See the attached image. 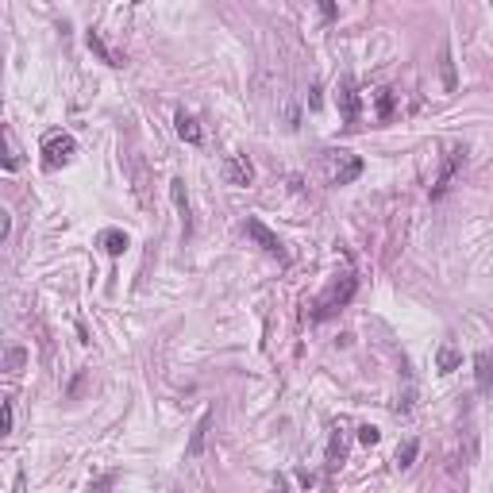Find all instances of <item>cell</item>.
Listing matches in <instances>:
<instances>
[{"label": "cell", "mask_w": 493, "mask_h": 493, "mask_svg": "<svg viewBox=\"0 0 493 493\" xmlns=\"http://www.w3.org/2000/svg\"><path fill=\"white\" fill-rule=\"evenodd\" d=\"M23 363H27V351H23V347H8V355H4V366L15 374V370H23Z\"/></svg>", "instance_id": "cell-18"}, {"label": "cell", "mask_w": 493, "mask_h": 493, "mask_svg": "<svg viewBox=\"0 0 493 493\" xmlns=\"http://www.w3.org/2000/svg\"><path fill=\"white\" fill-rule=\"evenodd\" d=\"M112 482H116L112 474H101V478H96L93 486H89V493H112Z\"/></svg>", "instance_id": "cell-22"}, {"label": "cell", "mask_w": 493, "mask_h": 493, "mask_svg": "<svg viewBox=\"0 0 493 493\" xmlns=\"http://www.w3.org/2000/svg\"><path fill=\"white\" fill-rule=\"evenodd\" d=\"M297 482H301V486H305V489H308V486H312V482H316V478H312V474H308V470H301V474H297Z\"/></svg>", "instance_id": "cell-24"}, {"label": "cell", "mask_w": 493, "mask_h": 493, "mask_svg": "<svg viewBox=\"0 0 493 493\" xmlns=\"http://www.w3.org/2000/svg\"><path fill=\"white\" fill-rule=\"evenodd\" d=\"M458 77H455V62H451V51H443V89L447 93H455Z\"/></svg>", "instance_id": "cell-15"}, {"label": "cell", "mask_w": 493, "mask_h": 493, "mask_svg": "<svg viewBox=\"0 0 493 493\" xmlns=\"http://www.w3.org/2000/svg\"><path fill=\"white\" fill-rule=\"evenodd\" d=\"M224 177H227V185H251V177H254L251 158H246V154H232L227 166H224Z\"/></svg>", "instance_id": "cell-6"}, {"label": "cell", "mask_w": 493, "mask_h": 493, "mask_svg": "<svg viewBox=\"0 0 493 493\" xmlns=\"http://www.w3.org/2000/svg\"><path fill=\"white\" fill-rule=\"evenodd\" d=\"M393 116V89H377V120Z\"/></svg>", "instance_id": "cell-16"}, {"label": "cell", "mask_w": 493, "mask_h": 493, "mask_svg": "<svg viewBox=\"0 0 493 493\" xmlns=\"http://www.w3.org/2000/svg\"><path fill=\"white\" fill-rule=\"evenodd\" d=\"M274 493H289V482H285V478H277V486H274Z\"/></svg>", "instance_id": "cell-25"}, {"label": "cell", "mask_w": 493, "mask_h": 493, "mask_svg": "<svg viewBox=\"0 0 493 493\" xmlns=\"http://www.w3.org/2000/svg\"><path fill=\"white\" fill-rule=\"evenodd\" d=\"M416 451H420V443H416V439H408V443H405V447H401V451H397V466H401V470H405V466H413V458H416Z\"/></svg>", "instance_id": "cell-19"}, {"label": "cell", "mask_w": 493, "mask_h": 493, "mask_svg": "<svg viewBox=\"0 0 493 493\" xmlns=\"http://www.w3.org/2000/svg\"><path fill=\"white\" fill-rule=\"evenodd\" d=\"M12 420H15V416H12V401H4V432H12Z\"/></svg>", "instance_id": "cell-23"}, {"label": "cell", "mask_w": 493, "mask_h": 493, "mask_svg": "<svg viewBox=\"0 0 493 493\" xmlns=\"http://www.w3.org/2000/svg\"><path fill=\"white\" fill-rule=\"evenodd\" d=\"M324 162H327V182L332 185H351L363 174V158L351 151H324Z\"/></svg>", "instance_id": "cell-1"}, {"label": "cell", "mask_w": 493, "mask_h": 493, "mask_svg": "<svg viewBox=\"0 0 493 493\" xmlns=\"http://www.w3.org/2000/svg\"><path fill=\"white\" fill-rule=\"evenodd\" d=\"M4 143H8V154H4V170H15V139H12V131H4Z\"/></svg>", "instance_id": "cell-21"}, {"label": "cell", "mask_w": 493, "mask_h": 493, "mask_svg": "<svg viewBox=\"0 0 493 493\" xmlns=\"http://www.w3.org/2000/svg\"><path fill=\"white\" fill-rule=\"evenodd\" d=\"M85 43H89V51H93L101 62H108V65H123V54H116L108 43H104V39H101V31H89V35H85Z\"/></svg>", "instance_id": "cell-9"}, {"label": "cell", "mask_w": 493, "mask_h": 493, "mask_svg": "<svg viewBox=\"0 0 493 493\" xmlns=\"http://www.w3.org/2000/svg\"><path fill=\"white\" fill-rule=\"evenodd\" d=\"M458 363H463V355L455 351V343H443V347L435 351V370H439V374H451V370H458Z\"/></svg>", "instance_id": "cell-12"}, {"label": "cell", "mask_w": 493, "mask_h": 493, "mask_svg": "<svg viewBox=\"0 0 493 493\" xmlns=\"http://www.w3.org/2000/svg\"><path fill=\"white\" fill-rule=\"evenodd\" d=\"M101 246L112 254V258H120V254L127 251V232H120V227H108V232H101Z\"/></svg>", "instance_id": "cell-13"}, {"label": "cell", "mask_w": 493, "mask_h": 493, "mask_svg": "<svg viewBox=\"0 0 493 493\" xmlns=\"http://www.w3.org/2000/svg\"><path fill=\"white\" fill-rule=\"evenodd\" d=\"M208 424H212V413H204L201 420H196L193 435H189V443H185V458H201V451H204V435H208Z\"/></svg>", "instance_id": "cell-10"}, {"label": "cell", "mask_w": 493, "mask_h": 493, "mask_svg": "<svg viewBox=\"0 0 493 493\" xmlns=\"http://www.w3.org/2000/svg\"><path fill=\"white\" fill-rule=\"evenodd\" d=\"M355 289H358L355 274H343L339 282H332V285H327V293L316 301V320H324V316H332L335 308H343L351 297H355Z\"/></svg>", "instance_id": "cell-2"}, {"label": "cell", "mask_w": 493, "mask_h": 493, "mask_svg": "<svg viewBox=\"0 0 493 493\" xmlns=\"http://www.w3.org/2000/svg\"><path fill=\"white\" fill-rule=\"evenodd\" d=\"M474 377H478V393L486 397V393L493 389V363H489L486 351H478V355H474Z\"/></svg>", "instance_id": "cell-11"}, {"label": "cell", "mask_w": 493, "mask_h": 493, "mask_svg": "<svg viewBox=\"0 0 493 493\" xmlns=\"http://www.w3.org/2000/svg\"><path fill=\"white\" fill-rule=\"evenodd\" d=\"M170 196H174V208L182 212V232L193 235V220H189V193H185L182 177H174V182H170Z\"/></svg>", "instance_id": "cell-8"}, {"label": "cell", "mask_w": 493, "mask_h": 493, "mask_svg": "<svg viewBox=\"0 0 493 493\" xmlns=\"http://www.w3.org/2000/svg\"><path fill=\"white\" fill-rule=\"evenodd\" d=\"M377 439H382V432H377L374 424H363V428H358V443H366V447H374Z\"/></svg>", "instance_id": "cell-20"}, {"label": "cell", "mask_w": 493, "mask_h": 493, "mask_svg": "<svg viewBox=\"0 0 493 493\" xmlns=\"http://www.w3.org/2000/svg\"><path fill=\"white\" fill-rule=\"evenodd\" d=\"M174 123H177V135H182L185 139V143H201V123H196L193 116H189V112H177V116H174Z\"/></svg>", "instance_id": "cell-14"}, {"label": "cell", "mask_w": 493, "mask_h": 493, "mask_svg": "<svg viewBox=\"0 0 493 493\" xmlns=\"http://www.w3.org/2000/svg\"><path fill=\"white\" fill-rule=\"evenodd\" d=\"M246 235H251V239L258 243V246H262V251H266V254H274V258L282 262V266H285V262H289V251H285V243L277 239V235L270 232V227L262 224V220H246Z\"/></svg>", "instance_id": "cell-4"}, {"label": "cell", "mask_w": 493, "mask_h": 493, "mask_svg": "<svg viewBox=\"0 0 493 493\" xmlns=\"http://www.w3.org/2000/svg\"><path fill=\"white\" fill-rule=\"evenodd\" d=\"M339 108H343L347 127H355V120H358V89H355V77H343V85H339Z\"/></svg>", "instance_id": "cell-7"}, {"label": "cell", "mask_w": 493, "mask_h": 493, "mask_svg": "<svg viewBox=\"0 0 493 493\" xmlns=\"http://www.w3.org/2000/svg\"><path fill=\"white\" fill-rule=\"evenodd\" d=\"M343 455H347V447H343V435L335 432V435H332V443H327V463L339 466V463H343Z\"/></svg>", "instance_id": "cell-17"}, {"label": "cell", "mask_w": 493, "mask_h": 493, "mask_svg": "<svg viewBox=\"0 0 493 493\" xmlns=\"http://www.w3.org/2000/svg\"><path fill=\"white\" fill-rule=\"evenodd\" d=\"M463 162H466V146H451V151H447V162H443L439 177H435V185H432V201H439V196L451 189V182H455V174L463 170Z\"/></svg>", "instance_id": "cell-5"}, {"label": "cell", "mask_w": 493, "mask_h": 493, "mask_svg": "<svg viewBox=\"0 0 493 493\" xmlns=\"http://www.w3.org/2000/svg\"><path fill=\"white\" fill-rule=\"evenodd\" d=\"M73 151H77L73 135H46V139H43V166H46V170L65 166V162L73 158Z\"/></svg>", "instance_id": "cell-3"}]
</instances>
